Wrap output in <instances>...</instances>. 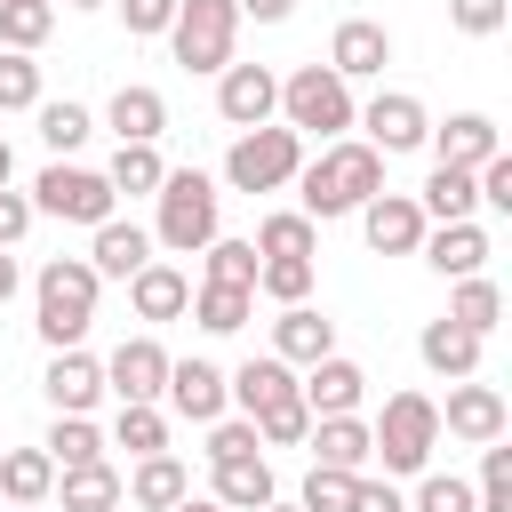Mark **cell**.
<instances>
[{
  "label": "cell",
  "mask_w": 512,
  "mask_h": 512,
  "mask_svg": "<svg viewBox=\"0 0 512 512\" xmlns=\"http://www.w3.org/2000/svg\"><path fill=\"white\" fill-rule=\"evenodd\" d=\"M416 208H424V224H464V216L480 208V192H472V168H440V160H432V176H424Z\"/></svg>",
  "instance_id": "obj_30"
},
{
  "label": "cell",
  "mask_w": 512,
  "mask_h": 512,
  "mask_svg": "<svg viewBox=\"0 0 512 512\" xmlns=\"http://www.w3.org/2000/svg\"><path fill=\"white\" fill-rule=\"evenodd\" d=\"M304 448H312V464H320V472H368V456H376L360 416H312Z\"/></svg>",
  "instance_id": "obj_25"
},
{
  "label": "cell",
  "mask_w": 512,
  "mask_h": 512,
  "mask_svg": "<svg viewBox=\"0 0 512 512\" xmlns=\"http://www.w3.org/2000/svg\"><path fill=\"white\" fill-rule=\"evenodd\" d=\"M384 64H392V32L376 16H344L328 40V72L352 88V80H384Z\"/></svg>",
  "instance_id": "obj_14"
},
{
  "label": "cell",
  "mask_w": 512,
  "mask_h": 512,
  "mask_svg": "<svg viewBox=\"0 0 512 512\" xmlns=\"http://www.w3.org/2000/svg\"><path fill=\"white\" fill-rule=\"evenodd\" d=\"M192 496V464L184 456H136V472L120 480V504H136V512H176Z\"/></svg>",
  "instance_id": "obj_22"
},
{
  "label": "cell",
  "mask_w": 512,
  "mask_h": 512,
  "mask_svg": "<svg viewBox=\"0 0 512 512\" xmlns=\"http://www.w3.org/2000/svg\"><path fill=\"white\" fill-rule=\"evenodd\" d=\"M104 448H128V456H168V416L160 408H120Z\"/></svg>",
  "instance_id": "obj_41"
},
{
  "label": "cell",
  "mask_w": 512,
  "mask_h": 512,
  "mask_svg": "<svg viewBox=\"0 0 512 512\" xmlns=\"http://www.w3.org/2000/svg\"><path fill=\"white\" fill-rule=\"evenodd\" d=\"M152 264V232L136 224V216H104L96 232H88V272L96 280H136Z\"/></svg>",
  "instance_id": "obj_16"
},
{
  "label": "cell",
  "mask_w": 512,
  "mask_h": 512,
  "mask_svg": "<svg viewBox=\"0 0 512 512\" xmlns=\"http://www.w3.org/2000/svg\"><path fill=\"white\" fill-rule=\"evenodd\" d=\"M0 112H40V64L0 48Z\"/></svg>",
  "instance_id": "obj_42"
},
{
  "label": "cell",
  "mask_w": 512,
  "mask_h": 512,
  "mask_svg": "<svg viewBox=\"0 0 512 512\" xmlns=\"http://www.w3.org/2000/svg\"><path fill=\"white\" fill-rule=\"evenodd\" d=\"M352 128H368L360 144L392 160V152H416V144L432 136V112H424V96H408V88H376V96L360 104V120H352Z\"/></svg>",
  "instance_id": "obj_10"
},
{
  "label": "cell",
  "mask_w": 512,
  "mask_h": 512,
  "mask_svg": "<svg viewBox=\"0 0 512 512\" xmlns=\"http://www.w3.org/2000/svg\"><path fill=\"white\" fill-rule=\"evenodd\" d=\"M368 448L384 456V472H424L440 448V400L432 392H392L384 416L368 424Z\"/></svg>",
  "instance_id": "obj_5"
},
{
  "label": "cell",
  "mask_w": 512,
  "mask_h": 512,
  "mask_svg": "<svg viewBox=\"0 0 512 512\" xmlns=\"http://www.w3.org/2000/svg\"><path fill=\"white\" fill-rule=\"evenodd\" d=\"M248 248H256V256H304V264H312V256H320V224L296 216V208H272V216L256 224Z\"/></svg>",
  "instance_id": "obj_33"
},
{
  "label": "cell",
  "mask_w": 512,
  "mask_h": 512,
  "mask_svg": "<svg viewBox=\"0 0 512 512\" xmlns=\"http://www.w3.org/2000/svg\"><path fill=\"white\" fill-rule=\"evenodd\" d=\"M224 400H232L240 416H264V408L296 400V368H288V360H272V352H248V360L224 376Z\"/></svg>",
  "instance_id": "obj_20"
},
{
  "label": "cell",
  "mask_w": 512,
  "mask_h": 512,
  "mask_svg": "<svg viewBox=\"0 0 512 512\" xmlns=\"http://www.w3.org/2000/svg\"><path fill=\"white\" fill-rule=\"evenodd\" d=\"M248 312H256V288H192V320H200L208 336L248 328Z\"/></svg>",
  "instance_id": "obj_40"
},
{
  "label": "cell",
  "mask_w": 512,
  "mask_h": 512,
  "mask_svg": "<svg viewBox=\"0 0 512 512\" xmlns=\"http://www.w3.org/2000/svg\"><path fill=\"white\" fill-rule=\"evenodd\" d=\"M360 120V104H352V88L328 72V64H296L288 80H280V128H296V136H320V144H336L344 128Z\"/></svg>",
  "instance_id": "obj_4"
},
{
  "label": "cell",
  "mask_w": 512,
  "mask_h": 512,
  "mask_svg": "<svg viewBox=\"0 0 512 512\" xmlns=\"http://www.w3.org/2000/svg\"><path fill=\"white\" fill-rule=\"evenodd\" d=\"M16 280H24V272H16V256H8V248H0V304H8V296H16Z\"/></svg>",
  "instance_id": "obj_52"
},
{
  "label": "cell",
  "mask_w": 512,
  "mask_h": 512,
  "mask_svg": "<svg viewBox=\"0 0 512 512\" xmlns=\"http://www.w3.org/2000/svg\"><path fill=\"white\" fill-rule=\"evenodd\" d=\"M296 192H304L296 216H312V224H328V216H360V208L384 192V152H368L360 136H336V144H320V152L296 168Z\"/></svg>",
  "instance_id": "obj_1"
},
{
  "label": "cell",
  "mask_w": 512,
  "mask_h": 512,
  "mask_svg": "<svg viewBox=\"0 0 512 512\" xmlns=\"http://www.w3.org/2000/svg\"><path fill=\"white\" fill-rule=\"evenodd\" d=\"M256 296H272L280 312L288 304H312V264L304 256H256Z\"/></svg>",
  "instance_id": "obj_39"
},
{
  "label": "cell",
  "mask_w": 512,
  "mask_h": 512,
  "mask_svg": "<svg viewBox=\"0 0 512 512\" xmlns=\"http://www.w3.org/2000/svg\"><path fill=\"white\" fill-rule=\"evenodd\" d=\"M232 40H240V8L232 0H176L168 48H176L184 72H224L232 64Z\"/></svg>",
  "instance_id": "obj_8"
},
{
  "label": "cell",
  "mask_w": 512,
  "mask_h": 512,
  "mask_svg": "<svg viewBox=\"0 0 512 512\" xmlns=\"http://www.w3.org/2000/svg\"><path fill=\"white\" fill-rule=\"evenodd\" d=\"M96 272H88V256H48L40 264V280H32V328H40V344L48 352H72L88 328H96Z\"/></svg>",
  "instance_id": "obj_2"
},
{
  "label": "cell",
  "mask_w": 512,
  "mask_h": 512,
  "mask_svg": "<svg viewBox=\"0 0 512 512\" xmlns=\"http://www.w3.org/2000/svg\"><path fill=\"white\" fill-rule=\"evenodd\" d=\"M440 280H472L480 264H488V224L480 216H464V224H424V248H416Z\"/></svg>",
  "instance_id": "obj_19"
},
{
  "label": "cell",
  "mask_w": 512,
  "mask_h": 512,
  "mask_svg": "<svg viewBox=\"0 0 512 512\" xmlns=\"http://www.w3.org/2000/svg\"><path fill=\"white\" fill-rule=\"evenodd\" d=\"M112 8H120L128 40H160V32L176 24V0H112Z\"/></svg>",
  "instance_id": "obj_48"
},
{
  "label": "cell",
  "mask_w": 512,
  "mask_h": 512,
  "mask_svg": "<svg viewBox=\"0 0 512 512\" xmlns=\"http://www.w3.org/2000/svg\"><path fill=\"white\" fill-rule=\"evenodd\" d=\"M8 176H16V152H8V136H0V184H8Z\"/></svg>",
  "instance_id": "obj_54"
},
{
  "label": "cell",
  "mask_w": 512,
  "mask_h": 512,
  "mask_svg": "<svg viewBox=\"0 0 512 512\" xmlns=\"http://www.w3.org/2000/svg\"><path fill=\"white\" fill-rule=\"evenodd\" d=\"M408 512H480V504H472V480H456V472H424Z\"/></svg>",
  "instance_id": "obj_45"
},
{
  "label": "cell",
  "mask_w": 512,
  "mask_h": 512,
  "mask_svg": "<svg viewBox=\"0 0 512 512\" xmlns=\"http://www.w3.org/2000/svg\"><path fill=\"white\" fill-rule=\"evenodd\" d=\"M24 232H32V200H24V192H8V184H0V248H16V240H24Z\"/></svg>",
  "instance_id": "obj_50"
},
{
  "label": "cell",
  "mask_w": 512,
  "mask_h": 512,
  "mask_svg": "<svg viewBox=\"0 0 512 512\" xmlns=\"http://www.w3.org/2000/svg\"><path fill=\"white\" fill-rule=\"evenodd\" d=\"M48 32H56V0H0V48L32 56Z\"/></svg>",
  "instance_id": "obj_38"
},
{
  "label": "cell",
  "mask_w": 512,
  "mask_h": 512,
  "mask_svg": "<svg viewBox=\"0 0 512 512\" xmlns=\"http://www.w3.org/2000/svg\"><path fill=\"white\" fill-rule=\"evenodd\" d=\"M352 488H360V472H304V496H296V512H352Z\"/></svg>",
  "instance_id": "obj_44"
},
{
  "label": "cell",
  "mask_w": 512,
  "mask_h": 512,
  "mask_svg": "<svg viewBox=\"0 0 512 512\" xmlns=\"http://www.w3.org/2000/svg\"><path fill=\"white\" fill-rule=\"evenodd\" d=\"M200 288H256V248L216 232V240L200 248Z\"/></svg>",
  "instance_id": "obj_36"
},
{
  "label": "cell",
  "mask_w": 512,
  "mask_h": 512,
  "mask_svg": "<svg viewBox=\"0 0 512 512\" xmlns=\"http://www.w3.org/2000/svg\"><path fill=\"white\" fill-rule=\"evenodd\" d=\"M160 176H168V160H160V144H120V152H112V168H104V184H112V200H120V192H128V200H136V192L152 200V192H160Z\"/></svg>",
  "instance_id": "obj_35"
},
{
  "label": "cell",
  "mask_w": 512,
  "mask_h": 512,
  "mask_svg": "<svg viewBox=\"0 0 512 512\" xmlns=\"http://www.w3.org/2000/svg\"><path fill=\"white\" fill-rule=\"evenodd\" d=\"M40 392H48V408L56 416H88L96 400H104V360L96 352H48V376H40Z\"/></svg>",
  "instance_id": "obj_17"
},
{
  "label": "cell",
  "mask_w": 512,
  "mask_h": 512,
  "mask_svg": "<svg viewBox=\"0 0 512 512\" xmlns=\"http://www.w3.org/2000/svg\"><path fill=\"white\" fill-rule=\"evenodd\" d=\"M240 16H256V24H288L296 16V0H232Z\"/></svg>",
  "instance_id": "obj_51"
},
{
  "label": "cell",
  "mask_w": 512,
  "mask_h": 512,
  "mask_svg": "<svg viewBox=\"0 0 512 512\" xmlns=\"http://www.w3.org/2000/svg\"><path fill=\"white\" fill-rule=\"evenodd\" d=\"M264 512H296V504H280V496H272V504H264Z\"/></svg>",
  "instance_id": "obj_55"
},
{
  "label": "cell",
  "mask_w": 512,
  "mask_h": 512,
  "mask_svg": "<svg viewBox=\"0 0 512 512\" xmlns=\"http://www.w3.org/2000/svg\"><path fill=\"white\" fill-rule=\"evenodd\" d=\"M32 216H56V224H104V216H120V200H112V184H104V168H80V160H48L40 176H32Z\"/></svg>",
  "instance_id": "obj_7"
},
{
  "label": "cell",
  "mask_w": 512,
  "mask_h": 512,
  "mask_svg": "<svg viewBox=\"0 0 512 512\" xmlns=\"http://www.w3.org/2000/svg\"><path fill=\"white\" fill-rule=\"evenodd\" d=\"M128 304H136V320H184V312H192V280H184V264L152 256V264L128 280Z\"/></svg>",
  "instance_id": "obj_24"
},
{
  "label": "cell",
  "mask_w": 512,
  "mask_h": 512,
  "mask_svg": "<svg viewBox=\"0 0 512 512\" xmlns=\"http://www.w3.org/2000/svg\"><path fill=\"white\" fill-rule=\"evenodd\" d=\"M296 400H304L312 416H360V400H368V368L344 360V352H328V360H312V368L296 376Z\"/></svg>",
  "instance_id": "obj_13"
},
{
  "label": "cell",
  "mask_w": 512,
  "mask_h": 512,
  "mask_svg": "<svg viewBox=\"0 0 512 512\" xmlns=\"http://www.w3.org/2000/svg\"><path fill=\"white\" fill-rule=\"evenodd\" d=\"M40 448H48V464H56V472H72V464H104V432H96L88 416H56Z\"/></svg>",
  "instance_id": "obj_37"
},
{
  "label": "cell",
  "mask_w": 512,
  "mask_h": 512,
  "mask_svg": "<svg viewBox=\"0 0 512 512\" xmlns=\"http://www.w3.org/2000/svg\"><path fill=\"white\" fill-rule=\"evenodd\" d=\"M56 504L64 512H120V472L112 464H72V472H56Z\"/></svg>",
  "instance_id": "obj_32"
},
{
  "label": "cell",
  "mask_w": 512,
  "mask_h": 512,
  "mask_svg": "<svg viewBox=\"0 0 512 512\" xmlns=\"http://www.w3.org/2000/svg\"><path fill=\"white\" fill-rule=\"evenodd\" d=\"M424 144L440 152V168H480L488 152H504V136H496V120H488V112H456V120H440Z\"/></svg>",
  "instance_id": "obj_27"
},
{
  "label": "cell",
  "mask_w": 512,
  "mask_h": 512,
  "mask_svg": "<svg viewBox=\"0 0 512 512\" xmlns=\"http://www.w3.org/2000/svg\"><path fill=\"white\" fill-rule=\"evenodd\" d=\"M296 168H304V136L280 128V120L240 128L232 152H224V184L232 192H280V184H296Z\"/></svg>",
  "instance_id": "obj_6"
},
{
  "label": "cell",
  "mask_w": 512,
  "mask_h": 512,
  "mask_svg": "<svg viewBox=\"0 0 512 512\" xmlns=\"http://www.w3.org/2000/svg\"><path fill=\"white\" fill-rule=\"evenodd\" d=\"M64 8H104V0H64Z\"/></svg>",
  "instance_id": "obj_56"
},
{
  "label": "cell",
  "mask_w": 512,
  "mask_h": 512,
  "mask_svg": "<svg viewBox=\"0 0 512 512\" xmlns=\"http://www.w3.org/2000/svg\"><path fill=\"white\" fill-rule=\"evenodd\" d=\"M336 352V320L328 312H312V304H288L280 320H272V360H288V368H312V360H328Z\"/></svg>",
  "instance_id": "obj_23"
},
{
  "label": "cell",
  "mask_w": 512,
  "mask_h": 512,
  "mask_svg": "<svg viewBox=\"0 0 512 512\" xmlns=\"http://www.w3.org/2000/svg\"><path fill=\"white\" fill-rule=\"evenodd\" d=\"M504 16H512V0H448V24H456L464 40H496Z\"/></svg>",
  "instance_id": "obj_47"
},
{
  "label": "cell",
  "mask_w": 512,
  "mask_h": 512,
  "mask_svg": "<svg viewBox=\"0 0 512 512\" xmlns=\"http://www.w3.org/2000/svg\"><path fill=\"white\" fill-rule=\"evenodd\" d=\"M0 496H8V504H48V496H56L48 448H8V456H0Z\"/></svg>",
  "instance_id": "obj_31"
},
{
  "label": "cell",
  "mask_w": 512,
  "mask_h": 512,
  "mask_svg": "<svg viewBox=\"0 0 512 512\" xmlns=\"http://www.w3.org/2000/svg\"><path fill=\"white\" fill-rule=\"evenodd\" d=\"M216 112H224L232 128L280 120V72H272V64H224V72H216Z\"/></svg>",
  "instance_id": "obj_12"
},
{
  "label": "cell",
  "mask_w": 512,
  "mask_h": 512,
  "mask_svg": "<svg viewBox=\"0 0 512 512\" xmlns=\"http://www.w3.org/2000/svg\"><path fill=\"white\" fill-rule=\"evenodd\" d=\"M176 512H224V504H216V496H184Z\"/></svg>",
  "instance_id": "obj_53"
},
{
  "label": "cell",
  "mask_w": 512,
  "mask_h": 512,
  "mask_svg": "<svg viewBox=\"0 0 512 512\" xmlns=\"http://www.w3.org/2000/svg\"><path fill=\"white\" fill-rule=\"evenodd\" d=\"M360 240H368L376 256H416V248H424V208H416V192H376V200L360 208Z\"/></svg>",
  "instance_id": "obj_15"
},
{
  "label": "cell",
  "mask_w": 512,
  "mask_h": 512,
  "mask_svg": "<svg viewBox=\"0 0 512 512\" xmlns=\"http://www.w3.org/2000/svg\"><path fill=\"white\" fill-rule=\"evenodd\" d=\"M416 360H424L432 376L464 384V376H480V336H464L456 320H424V336H416Z\"/></svg>",
  "instance_id": "obj_28"
},
{
  "label": "cell",
  "mask_w": 512,
  "mask_h": 512,
  "mask_svg": "<svg viewBox=\"0 0 512 512\" xmlns=\"http://www.w3.org/2000/svg\"><path fill=\"white\" fill-rule=\"evenodd\" d=\"M208 496H216L224 512H264V504L280 496V480H272L264 456H232V464H208Z\"/></svg>",
  "instance_id": "obj_26"
},
{
  "label": "cell",
  "mask_w": 512,
  "mask_h": 512,
  "mask_svg": "<svg viewBox=\"0 0 512 512\" xmlns=\"http://www.w3.org/2000/svg\"><path fill=\"white\" fill-rule=\"evenodd\" d=\"M440 320H456L464 336H480V344H488V328L504 320V288H496L488 272H472V280H448V312H440Z\"/></svg>",
  "instance_id": "obj_29"
},
{
  "label": "cell",
  "mask_w": 512,
  "mask_h": 512,
  "mask_svg": "<svg viewBox=\"0 0 512 512\" xmlns=\"http://www.w3.org/2000/svg\"><path fill=\"white\" fill-rule=\"evenodd\" d=\"M160 400H168L184 424H216V416L232 408V400H224V368L200 360V352H192V360H168V392H160Z\"/></svg>",
  "instance_id": "obj_18"
},
{
  "label": "cell",
  "mask_w": 512,
  "mask_h": 512,
  "mask_svg": "<svg viewBox=\"0 0 512 512\" xmlns=\"http://www.w3.org/2000/svg\"><path fill=\"white\" fill-rule=\"evenodd\" d=\"M104 128H112L120 144H160V136H168V96L144 88V80H120L112 104H104Z\"/></svg>",
  "instance_id": "obj_21"
},
{
  "label": "cell",
  "mask_w": 512,
  "mask_h": 512,
  "mask_svg": "<svg viewBox=\"0 0 512 512\" xmlns=\"http://www.w3.org/2000/svg\"><path fill=\"white\" fill-rule=\"evenodd\" d=\"M88 136H96L88 104H72V96H40V144H48L56 160H72V152H80Z\"/></svg>",
  "instance_id": "obj_34"
},
{
  "label": "cell",
  "mask_w": 512,
  "mask_h": 512,
  "mask_svg": "<svg viewBox=\"0 0 512 512\" xmlns=\"http://www.w3.org/2000/svg\"><path fill=\"white\" fill-rule=\"evenodd\" d=\"M440 432H448V440H464V448H488V440H504V432H512V408H504V392H496V384L464 376V384H448Z\"/></svg>",
  "instance_id": "obj_11"
},
{
  "label": "cell",
  "mask_w": 512,
  "mask_h": 512,
  "mask_svg": "<svg viewBox=\"0 0 512 512\" xmlns=\"http://www.w3.org/2000/svg\"><path fill=\"white\" fill-rule=\"evenodd\" d=\"M248 424H256V440H264V448H304V432H312V408H304V400H280V408L248 416Z\"/></svg>",
  "instance_id": "obj_43"
},
{
  "label": "cell",
  "mask_w": 512,
  "mask_h": 512,
  "mask_svg": "<svg viewBox=\"0 0 512 512\" xmlns=\"http://www.w3.org/2000/svg\"><path fill=\"white\" fill-rule=\"evenodd\" d=\"M104 392L120 408H160V392H168V344L160 336H120L112 360H104Z\"/></svg>",
  "instance_id": "obj_9"
},
{
  "label": "cell",
  "mask_w": 512,
  "mask_h": 512,
  "mask_svg": "<svg viewBox=\"0 0 512 512\" xmlns=\"http://www.w3.org/2000/svg\"><path fill=\"white\" fill-rule=\"evenodd\" d=\"M152 200H160L152 248H168V256H200V248L216 240V224H224V192H216V176H200V168H168Z\"/></svg>",
  "instance_id": "obj_3"
},
{
  "label": "cell",
  "mask_w": 512,
  "mask_h": 512,
  "mask_svg": "<svg viewBox=\"0 0 512 512\" xmlns=\"http://www.w3.org/2000/svg\"><path fill=\"white\" fill-rule=\"evenodd\" d=\"M352 512H408V496H400L392 480H368V472H360V488H352Z\"/></svg>",
  "instance_id": "obj_49"
},
{
  "label": "cell",
  "mask_w": 512,
  "mask_h": 512,
  "mask_svg": "<svg viewBox=\"0 0 512 512\" xmlns=\"http://www.w3.org/2000/svg\"><path fill=\"white\" fill-rule=\"evenodd\" d=\"M8 512H40V504H8Z\"/></svg>",
  "instance_id": "obj_57"
},
{
  "label": "cell",
  "mask_w": 512,
  "mask_h": 512,
  "mask_svg": "<svg viewBox=\"0 0 512 512\" xmlns=\"http://www.w3.org/2000/svg\"><path fill=\"white\" fill-rule=\"evenodd\" d=\"M232 456H264V440H256L248 416H216L208 424V464H232Z\"/></svg>",
  "instance_id": "obj_46"
}]
</instances>
